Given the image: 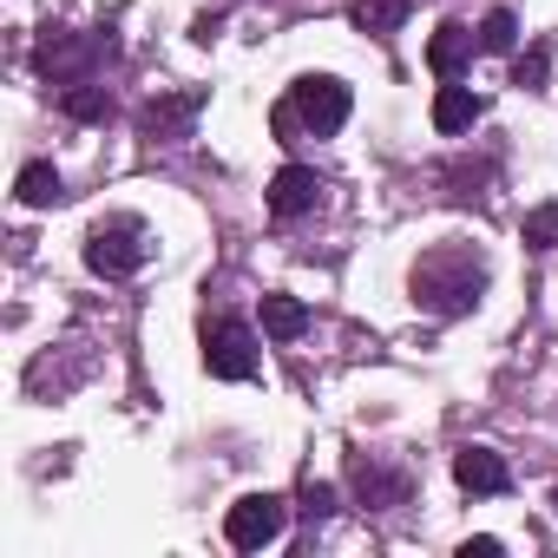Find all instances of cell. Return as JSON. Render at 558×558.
<instances>
[{
	"label": "cell",
	"instance_id": "obj_19",
	"mask_svg": "<svg viewBox=\"0 0 558 558\" xmlns=\"http://www.w3.org/2000/svg\"><path fill=\"white\" fill-rule=\"evenodd\" d=\"M493 551H499V538H466L460 545V558H493Z\"/></svg>",
	"mask_w": 558,
	"mask_h": 558
},
{
	"label": "cell",
	"instance_id": "obj_6",
	"mask_svg": "<svg viewBox=\"0 0 558 558\" xmlns=\"http://www.w3.org/2000/svg\"><path fill=\"white\" fill-rule=\"evenodd\" d=\"M323 204V178L310 171V165H283V171H276L269 178V217H310Z\"/></svg>",
	"mask_w": 558,
	"mask_h": 558
},
{
	"label": "cell",
	"instance_id": "obj_12",
	"mask_svg": "<svg viewBox=\"0 0 558 558\" xmlns=\"http://www.w3.org/2000/svg\"><path fill=\"white\" fill-rule=\"evenodd\" d=\"M349 21H355L362 34L388 40V34H401V21H408V0H355V8H349Z\"/></svg>",
	"mask_w": 558,
	"mask_h": 558
},
{
	"label": "cell",
	"instance_id": "obj_13",
	"mask_svg": "<svg viewBox=\"0 0 558 558\" xmlns=\"http://www.w3.org/2000/svg\"><path fill=\"white\" fill-rule=\"evenodd\" d=\"M197 106H204V93H178V99H151V106H145V132H151V138H165V132H178V125H184V119H191Z\"/></svg>",
	"mask_w": 558,
	"mask_h": 558
},
{
	"label": "cell",
	"instance_id": "obj_9",
	"mask_svg": "<svg viewBox=\"0 0 558 558\" xmlns=\"http://www.w3.org/2000/svg\"><path fill=\"white\" fill-rule=\"evenodd\" d=\"M486 106L466 93V86H453V80H440V93H434V132H473V119H480Z\"/></svg>",
	"mask_w": 558,
	"mask_h": 558
},
{
	"label": "cell",
	"instance_id": "obj_7",
	"mask_svg": "<svg viewBox=\"0 0 558 558\" xmlns=\"http://www.w3.org/2000/svg\"><path fill=\"white\" fill-rule=\"evenodd\" d=\"M453 480H460V493H506L512 486V473H506V460L493 447H460L453 453Z\"/></svg>",
	"mask_w": 558,
	"mask_h": 558
},
{
	"label": "cell",
	"instance_id": "obj_14",
	"mask_svg": "<svg viewBox=\"0 0 558 558\" xmlns=\"http://www.w3.org/2000/svg\"><path fill=\"white\" fill-rule=\"evenodd\" d=\"M60 106H66L73 119H93V125H99V119H112V93H106V86H93V80H73V86L60 93Z\"/></svg>",
	"mask_w": 558,
	"mask_h": 558
},
{
	"label": "cell",
	"instance_id": "obj_17",
	"mask_svg": "<svg viewBox=\"0 0 558 558\" xmlns=\"http://www.w3.org/2000/svg\"><path fill=\"white\" fill-rule=\"evenodd\" d=\"M558 243V204H538L525 217V250H551Z\"/></svg>",
	"mask_w": 558,
	"mask_h": 558
},
{
	"label": "cell",
	"instance_id": "obj_4",
	"mask_svg": "<svg viewBox=\"0 0 558 558\" xmlns=\"http://www.w3.org/2000/svg\"><path fill=\"white\" fill-rule=\"evenodd\" d=\"M283 525H290V506L276 499V493H243V499L223 512V538H230L236 551L276 545V538H283Z\"/></svg>",
	"mask_w": 558,
	"mask_h": 558
},
{
	"label": "cell",
	"instance_id": "obj_16",
	"mask_svg": "<svg viewBox=\"0 0 558 558\" xmlns=\"http://www.w3.org/2000/svg\"><path fill=\"white\" fill-rule=\"evenodd\" d=\"M545 73H551V47L538 40L519 66H512V86H525V93H545Z\"/></svg>",
	"mask_w": 558,
	"mask_h": 558
},
{
	"label": "cell",
	"instance_id": "obj_8",
	"mask_svg": "<svg viewBox=\"0 0 558 558\" xmlns=\"http://www.w3.org/2000/svg\"><path fill=\"white\" fill-rule=\"evenodd\" d=\"M466 60H473V34H466L460 21H440L434 40H427V66H434V80H460Z\"/></svg>",
	"mask_w": 558,
	"mask_h": 558
},
{
	"label": "cell",
	"instance_id": "obj_20",
	"mask_svg": "<svg viewBox=\"0 0 558 558\" xmlns=\"http://www.w3.org/2000/svg\"><path fill=\"white\" fill-rule=\"evenodd\" d=\"M551 499H558V486H551Z\"/></svg>",
	"mask_w": 558,
	"mask_h": 558
},
{
	"label": "cell",
	"instance_id": "obj_15",
	"mask_svg": "<svg viewBox=\"0 0 558 558\" xmlns=\"http://www.w3.org/2000/svg\"><path fill=\"white\" fill-rule=\"evenodd\" d=\"M512 47H519V14L512 8H493L480 21V53H512Z\"/></svg>",
	"mask_w": 558,
	"mask_h": 558
},
{
	"label": "cell",
	"instance_id": "obj_5",
	"mask_svg": "<svg viewBox=\"0 0 558 558\" xmlns=\"http://www.w3.org/2000/svg\"><path fill=\"white\" fill-rule=\"evenodd\" d=\"M204 375L210 381H250L256 375V336H250V323H236V316L204 323Z\"/></svg>",
	"mask_w": 558,
	"mask_h": 558
},
{
	"label": "cell",
	"instance_id": "obj_3",
	"mask_svg": "<svg viewBox=\"0 0 558 558\" xmlns=\"http://www.w3.org/2000/svg\"><path fill=\"white\" fill-rule=\"evenodd\" d=\"M290 106H296V119H303L316 138H336V132L349 125V112H355V93H349L336 73H303V80L290 86Z\"/></svg>",
	"mask_w": 558,
	"mask_h": 558
},
{
	"label": "cell",
	"instance_id": "obj_2",
	"mask_svg": "<svg viewBox=\"0 0 558 558\" xmlns=\"http://www.w3.org/2000/svg\"><path fill=\"white\" fill-rule=\"evenodd\" d=\"M145 256H151V243H145V223H138V217H106V223H93V236H86V269L106 276V283L132 276Z\"/></svg>",
	"mask_w": 558,
	"mask_h": 558
},
{
	"label": "cell",
	"instance_id": "obj_11",
	"mask_svg": "<svg viewBox=\"0 0 558 558\" xmlns=\"http://www.w3.org/2000/svg\"><path fill=\"white\" fill-rule=\"evenodd\" d=\"M14 197H21L27 210H47V204L66 197V184H60V171H53L47 158H34V165H21V178H14Z\"/></svg>",
	"mask_w": 558,
	"mask_h": 558
},
{
	"label": "cell",
	"instance_id": "obj_10",
	"mask_svg": "<svg viewBox=\"0 0 558 558\" xmlns=\"http://www.w3.org/2000/svg\"><path fill=\"white\" fill-rule=\"evenodd\" d=\"M303 329H310V310H303L296 296H283V290L263 296V336H269V342H296Z\"/></svg>",
	"mask_w": 558,
	"mask_h": 558
},
{
	"label": "cell",
	"instance_id": "obj_1",
	"mask_svg": "<svg viewBox=\"0 0 558 558\" xmlns=\"http://www.w3.org/2000/svg\"><path fill=\"white\" fill-rule=\"evenodd\" d=\"M486 296V263L473 250H434L414 263V303L434 316H466Z\"/></svg>",
	"mask_w": 558,
	"mask_h": 558
},
{
	"label": "cell",
	"instance_id": "obj_18",
	"mask_svg": "<svg viewBox=\"0 0 558 558\" xmlns=\"http://www.w3.org/2000/svg\"><path fill=\"white\" fill-rule=\"evenodd\" d=\"M303 512H310V519H329V512H336V486H316V480H310V486H303Z\"/></svg>",
	"mask_w": 558,
	"mask_h": 558
}]
</instances>
